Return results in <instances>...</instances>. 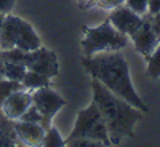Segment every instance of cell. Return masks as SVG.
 I'll return each instance as SVG.
<instances>
[{
    "instance_id": "6da1fadb",
    "label": "cell",
    "mask_w": 160,
    "mask_h": 147,
    "mask_svg": "<svg viewBox=\"0 0 160 147\" xmlns=\"http://www.w3.org/2000/svg\"><path fill=\"white\" fill-rule=\"evenodd\" d=\"M82 64L93 78L99 80L115 96L125 99L141 112H149V107L138 96L135 86L131 83L128 62L125 56L120 53V50L96 53L90 58H83Z\"/></svg>"
},
{
    "instance_id": "7a4b0ae2",
    "label": "cell",
    "mask_w": 160,
    "mask_h": 147,
    "mask_svg": "<svg viewBox=\"0 0 160 147\" xmlns=\"http://www.w3.org/2000/svg\"><path fill=\"white\" fill-rule=\"evenodd\" d=\"M91 90L93 102L98 105L108 126L111 144H120L125 138L135 136V126L141 118V110L133 107L125 99L115 96L96 78L91 82Z\"/></svg>"
},
{
    "instance_id": "3957f363",
    "label": "cell",
    "mask_w": 160,
    "mask_h": 147,
    "mask_svg": "<svg viewBox=\"0 0 160 147\" xmlns=\"http://www.w3.org/2000/svg\"><path fill=\"white\" fill-rule=\"evenodd\" d=\"M80 45L83 56L90 58L101 51L123 50L128 45V35L117 31L111 21H106L96 27H83V38Z\"/></svg>"
},
{
    "instance_id": "277c9868",
    "label": "cell",
    "mask_w": 160,
    "mask_h": 147,
    "mask_svg": "<svg viewBox=\"0 0 160 147\" xmlns=\"http://www.w3.org/2000/svg\"><path fill=\"white\" fill-rule=\"evenodd\" d=\"M80 138L101 142L102 145H112L109 135H108L106 122H104V118H102L98 105L95 102H91L87 109L80 110L77 114L74 130H72V133L69 135L66 142H71V141L80 139Z\"/></svg>"
},
{
    "instance_id": "5b68a950",
    "label": "cell",
    "mask_w": 160,
    "mask_h": 147,
    "mask_svg": "<svg viewBox=\"0 0 160 147\" xmlns=\"http://www.w3.org/2000/svg\"><path fill=\"white\" fill-rule=\"evenodd\" d=\"M32 105L40 112V115L43 117V128L47 130L51 123V118L55 117L64 105L66 101L61 98L56 91H53L50 86H42L37 88L32 93Z\"/></svg>"
},
{
    "instance_id": "8992f818",
    "label": "cell",
    "mask_w": 160,
    "mask_h": 147,
    "mask_svg": "<svg viewBox=\"0 0 160 147\" xmlns=\"http://www.w3.org/2000/svg\"><path fill=\"white\" fill-rule=\"evenodd\" d=\"M26 67L29 71H35L40 72L47 77H55L59 72V64H58V58L53 51L47 50V48H37L34 51H28L26 53Z\"/></svg>"
},
{
    "instance_id": "52a82bcc",
    "label": "cell",
    "mask_w": 160,
    "mask_h": 147,
    "mask_svg": "<svg viewBox=\"0 0 160 147\" xmlns=\"http://www.w3.org/2000/svg\"><path fill=\"white\" fill-rule=\"evenodd\" d=\"M32 105V93L29 90H16L3 101V104L0 105V112H2L7 118L16 122L22 117V114Z\"/></svg>"
},
{
    "instance_id": "ba28073f",
    "label": "cell",
    "mask_w": 160,
    "mask_h": 147,
    "mask_svg": "<svg viewBox=\"0 0 160 147\" xmlns=\"http://www.w3.org/2000/svg\"><path fill=\"white\" fill-rule=\"evenodd\" d=\"M142 19H144L142 16H139L133 10H130L127 5H120V7L111 10V15H109L111 24L117 31H120L128 37L141 26Z\"/></svg>"
},
{
    "instance_id": "9c48e42d",
    "label": "cell",
    "mask_w": 160,
    "mask_h": 147,
    "mask_svg": "<svg viewBox=\"0 0 160 147\" xmlns=\"http://www.w3.org/2000/svg\"><path fill=\"white\" fill-rule=\"evenodd\" d=\"M130 38L133 40V43H135V48L141 53V55H144L146 58L154 51V48L160 42L158 35L154 32L152 26H151V21H148L146 18L142 19L139 27L130 35Z\"/></svg>"
},
{
    "instance_id": "30bf717a",
    "label": "cell",
    "mask_w": 160,
    "mask_h": 147,
    "mask_svg": "<svg viewBox=\"0 0 160 147\" xmlns=\"http://www.w3.org/2000/svg\"><path fill=\"white\" fill-rule=\"evenodd\" d=\"M15 131L18 141H21L26 145H42L43 136H45V128L40 123H32V122H22L16 120L15 122Z\"/></svg>"
},
{
    "instance_id": "8fae6325",
    "label": "cell",
    "mask_w": 160,
    "mask_h": 147,
    "mask_svg": "<svg viewBox=\"0 0 160 147\" xmlns=\"http://www.w3.org/2000/svg\"><path fill=\"white\" fill-rule=\"evenodd\" d=\"M15 47L24 50L26 53H28V51H34V50L42 47L40 38H38L37 32L34 31V27L31 26V22L24 21V19L21 21L19 29H18V35H16V40H15Z\"/></svg>"
},
{
    "instance_id": "7c38bea8",
    "label": "cell",
    "mask_w": 160,
    "mask_h": 147,
    "mask_svg": "<svg viewBox=\"0 0 160 147\" xmlns=\"http://www.w3.org/2000/svg\"><path fill=\"white\" fill-rule=\"evenodd\" d=\"M16 142L18 136L15 131V122L0 112V147H11L16 145Z\"/></svg>"
},
{
    "instance_id": "4fadbf2b",
    "label": "cell",
    "mask_w": 160,
    "mask_h": 147,
    "mask_svg": "<svg viewBox=\"0 0 160 147\" xmlns=\"http://www.w3.org/2000/svg\"><path fill=\"white\" fill-rule=\"evenodd\" d=\"M21 83H22V88L24 90L34 91L37 88H42V86H50V77L40 74V72H35V71H29L28 69L24 78L21 80Z\"/></svg>"
},
{
    "instance_id": "5bb4252c",
    "label": "cell",
    "mask_w": 160,
    "mask_h": 147,
    "mask_svg": "<svg viewBox=\"0 0 160 147\" xmlns=\"http://www.w3.org/2000/svg\"><path fill=\"white\" fill-rule=\"evenodd\" d=\"M26 72H28V67H26L24 62H3V77L5 78L21 82Z\"/></svg>"
},
{
    "instance_id": "9a60e30c",
    "label": "cell",
    "mask_w": 160,
    "mask_h": 147,
    "mask_svg": "<svg viewBox=\"0 0 160 147\" xmlns=\"http://www.w3.org/2000/svg\"><path fill=\"white\" fill-rule=\"evenodd\" d=\"M148 75L152 78L160 77V42L148 56Z\"/></svg>"
},
{
    "instance_id": "2e32d148",
    "label": "cell",
    "mask_w": 160,
    "mask_h": 147,
    "mask_svg": "<svg viewBox=\"0 0 160 147\" xmlns=\"http://www.w3.org/2000/svg\"><path fill=\"white\" fill-rule=\"evenodd\" d=\"M0 59L3 62H24L26 61V51L13 47V48H7L0 51Z\"/></svg>"
},
{
    "instance_id": "e0dca14e",
    "label": "cell",
    "mask_w": 160,
    "mask_h": 147,
    "mask_svg": "<svg viewBox=\"0 0 160 147\" xmlns=\"http://www.w3.org/2000/svg\"><path fill=\"white\" fill-rule=\"evenodd\" d=\"M42 145H45V147H62V145H66V141L61 138L59 131H58L56 128L48 126L47 131H45Z\"/></svg>"
},
{
    "instance_id": "ac0fdd59",
    "label": "cell",
    "mask_w": 160,
    "mask_h": 147,
    "mask_svg": "<svg viewBox=\"0 0 160 147\" xmlns=\"http://www.w3.org/2000/svg\"><path fill=\"white\" fill-rule=\"evenodd\" d=\"M22 88V83L21 82H16V80H10V78H2L0 80V105L3 104V101L11 95L13 91L16 90H21Z\"/></svg>"
},
{
    "instance_id": "d6986e66",
    "label": "cell",
    "mask_w": 160,
    "mask_h": 147,
    "mask_svg": "<svg viewBox=\"0 0 160 147\" xmlns=\"http://www.w3.org/2000/svg\"><path fill=\"white\" fill-rule=\"evenodd\" d=\"M148 3L149 0H125V5L133 10L135 13H138L139 16H144L146 11H148Z\"/></svg>"
},
{
    "instance_id": "ffe728a7",
    "label": "cell",
    "mask_w": 160,
    "mask_h": 147,
    "mask_svg": "<svg viewBox=\"0 0 160 147\" xmlns=\"http://www.w3.org/2000/svg\"><path fill=\"white\" fill-rule=\"evenodd\" d=\"M19 120H22V122H32V123H40L42 125L43 123V117L40 115V112L34 107V105H31V107L26 110L24 114H22V117L19 118ZM43 126V125H42Z\"/></svg>"
},
{
    "instance_id": "44dd1931",
    "label": "cell",
    "mask_w": 160,
    "mask_h": 147,
    "mask_svg": "<svg viewBox=\"0 0 160 147\" xmlns=\"http://www.w3.org/2000/svg\"><path fill=\"white\" fill-rule=\"evenodd\" d=\"M120 5H125V0H95V7L102 10H114Z\"/></svg>"
},
{
    "instance_id": "7402d4cb",
    "label": "cell",
    "mask_w": 160,
    "mask_h": 147,
    "mask_svg": "<svg viewBox=\"0 0 160 147\" xmlns=\"http://www.w3.org/2000/svg\"><path fill=\"white\" fill-rule=\"evenodd\" d=\"M66 145H71V147H99L102 145L101 142H96V141H91V139H85V138H80V139H74L71 142H68Z\"/></svg>"
},
{
    "instance_id": "603a6c76",
    "label": "cell",
    "mask_w": 160,
    "mask_h": 147,
    "mask_svg": "<svg viewBox=\"0 0 160 147\" xmlns=\"http://www.w3.org/2000/svg\"><path fill=\"white\" fill-rule=\"evenodd\" d=\"M15 3L16 0H0V13H3V15L11 13V10L15 8Z\"/></svg>"
},
{
    "instance_id": "cb8c5ba5",
    "label": "cell",
    "mask_w": 160,
    "mask_h": 147,
    "mask_svg": "<svg viewBox=\"0 0 160 147\" xmlns=\"http://www.w3.org/2000/svg\"><path fill=\"white\" fill-rule=\"evenodd\" d=\"M146 13H149L151 16H155L160 13V0H149V3H148V11Z\"/></svg>"
},
{
    "instance_id": "d4e9b609",
    "label": "cell",
    "mask_w": 160,
    "mask_h": 147,
    "mask_svg": "<svg viewBox=\"0 0 160 147\" xmlns=\"http://www.w3.org/2000/svg\"><path fill=\"white\" fill-rule=\"evenodd\" d=\"M3 78V61L0 59V80Z\"/></svg>"
},
{
    "instance_id": "484cf974",
    "label": "cell",
    "mask_w": 160,
    "mask_h": 147,
    "mask_svg": "<svg viewBox=\"0 0 160 147\" xmlns=\"http://www.w3.org/2000/svg\"><path fill=\"white\" fill-rule=\"evenodd\" d=\"M5 16H7V15H3V13H0V29H2V26H3V21H5Z\"/></svg>"
},
{
    "instance_id": "4316f807",
    "label": "cell",
    "mask_w": 160,
    "mask_h": 147,
    "mask_svg": "<svg viewBox=\"0 0 160 147\" xmlns=\"http://www.w3.org/2000/svg\"><path fill=\"white\" fill-rule=\"evenodd\" d=\"M77 2H78L80 7H87V3L90 2V0H77Z\"/></svg>"
}]
</instances>
